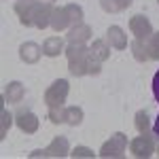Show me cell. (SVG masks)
<instances>
[{"instance_id":"obj_1","label":"cell","mask_w":159,"mask_h":159,"mask_svg":"<svg viewBox=\"0 0 159 159\" xmlns=\"http://www.w3.org/2000/svg\"><path fill=\"white\" fill-rule=\"evenodd\" d=\"M53 4L51 2H40V0H17L15 13L19 15V21L24 25H36V28H47L53 17Z\"/></svg>"},{"instance_id":"obj_2","label":"cell","mask_w":159,"mask_h":159,"mask_svg":"<svg viewBox=\"0 0 159 159\" xmlns=\"http://www.w3.org/2000/svg\"><path fill=\"white\" fill-rule=\"evenodd\" d=\"M81 17H83V9H81L79 4H66V7L53 11L51 28H53L55 32H61V30H66V28H72V25L81 24Z\"/></svg>"},{"instance_id":"obj_3","label":"cell","mask_w":159,"mask_h":159,"mask_svg":"<svg viewBox=\"0 0 159 159\" xmlns=\"http://www.w3.org/2000/svg\"><path fill=\"white\" fill-rule=\"evenodd\" d=\"M68 55V68L74 76L89 74V49L85 45H70L66 49Z\"/></svg>"},{"instance_id":"obj_4","label":"cell","mask_w":159,"mask_h":159,"mask_svg":"<svg viewBox=\"0 0 159 159\" xmlns=\"http://www.w3.org/2000/svg\"><path fill=\"white\" fill-rule=\"evenodd\" d=\"M68 91H70L68 81H66V79H57V81L47 89V93H45V102H47V106H49V108H60V106H64Z\"/></svg>"},{"instance_id":"obj_5","label":"cell","mask_w":159,"mask_h":159,"mask_svg":"<svg viewBox=\"0 0 159 159\" xmlns=\"http://www.w3.org/2000/svg\"><path fill=\"white\" fill-rule=\"evenodd\" d=\"M70 155V144H68V138L66 136H57L47 148H38L34 153H30V157H66Z\"/></svg>"},{"instance_id":"obj_6","label":"cell","mask_w":159,"mask_h":159,"mask_svg":"<svg viewBox=\"0 0 159 159\" xmlns=\"http://www.w3.org/2000/svg\"><path fill=\"white\" fill-rule=\"evenodd\" d=\"M49 119L53 123H68V125H79L83 121V110L79 106H70V108H51Z\"/></svg>"},{"instance_id":"obj_7","label":"cell","mask_w":159,"mask_h":159,"mask_svg":"<svg viewBox=\"0 0 159 159\" xmlns=\"http://www.w3.org/2000/svg\"><path fill=\"white\" fill-rule=\"evenodd\" d=\"M129 151H132L134 157H144V159L151 157L155 153V140H153V136L148 134V132H142L138 138H134L129 142Z\"/></svg>"},{"instance_id":"obj_8","label":"cell","mask_w":159,"mask_h":159,"mask_svg":"<svg viewBox=\"0 0 159 159\" xmlns=\"http://www.w3.org/2000/svg\"><path fill=\"white\" fill-rule=\"evenodd\" d=\"M108 57V47H106V40H93V45L89 47V74H98L102 61Z\"/></svg>"},{"instance_id":"obj_9","label":"cell","mask_w":159,"mask_h":159,"mask_svg":"<svg viewBox=\"0 0 159 159\" xmlns=\"http://www.w3.org/2000/svg\"><path fill=\"white\" fill-rule=\"evenodd\" d=\"M125 147H127L125 134L117 132L108 142H104V147L100 151V157H123V155H125Z\"/></svg>"},{"instance_id":"obj_10","label":"cell","mask_w":159,"mask_h":159,"mask_svg":"<svg viewBox=\"0 0 159 159\" xmlns=\"http://www.w3.org/2000/svg\"><path fill=\"white\" fill-rule=\"evenodd\" d=\"M129 30H132V34L138 40H148L151 34H153V25H151V21L144 15H134L129 19Z\"/></svg>"},{"instance_id":"obj_11","label":"cell","mask_w":159,"mask_h":159,"mask_svg":"<svg viewBox=\"0 0 159 159\" xmlns=\"http://www.w3.org/2000/svg\"><path fill=\"white\" fill-rule=\"evenodd\" d=\"M89 36H91V28L85 25V24L72 25L70 32L66 34V38H68L70 45H85V40H89Z\"/></svg>"},{"instance_id":"obj_12","label":"cell","mask_w":159,"mask_h":159,"mask_svg":"<svg viewBox=\"0 0 159 159\" xmlns=\"http://www.w3.org/2000/svg\"><path fill=\"white\" fill-rule=\"evenodd\" d=\"M17 127L25 132V134H34L38 129V117L34 112H30V110H24V112H19L17 115Z\"/></svg>"},{"instance_id":"obj_13","label":"cell","mask_w":159,"mask_h":159,"mask_svg":"<svg viewBox=\"0 0 159 159\" xmlns=\"http://www.w3.org/2000/svg\"><path fill=\"white\" fill-rule=\"evenodd\" d=\"M106 43H108V47H115V49H125V45H127L125 32L119 25H110L106 32Z\"/></svg>"},{"instance_id":"obj_14","label":"cell","mask_w":159,"mask_h":159,"mask_svg":"<svg viewBox=\"0 0 159 159\" xmlns=\"http://www.w3.org/2000/svg\"><path fill=\"white\" fill-rule=\"evenodd\" d=\"M61 51H64V38L61 36H49L43 43V53L47 57H57Z\"/></svg>"},{"instance_id":"obj_15","label":"cell","mask_w":159,"mask_h":159,"mask_svg":"<svg viewBox=\"0 0 159 159\" xmlns=\"http://www.w3.org/2000/svg\"><path fill=\"white\" fill-rule=\"evenodd\" d=\"M40 53H43V49L38 47L36 43H24L21 49H19V57L24 61H28V64H36Z\"/></svg>"},{"instance_id":"obj_16","label":"cell","mask_w":159,"mask_h":159,"mask_svg":"<svg viewBox=\"0 0 159 159\" xmlns=\"http://www.w3.org/2000/svg\"><path fill=\"white\" fill-rule=\"evenodd\" d=\"M24 93H25L24 85H21V83H17V81H13V83H9V85H7L4 98H7V102L17 104V102H21V100H24Z\"/></svg>"},{"instance_id":"obj_17","label":"cell","mask_w":159,"mask_h":159,"mask_svg":"<svg viewBox=\"0 0 159 159\" xmlns=\"http://www.w3.org/2000/svg\"><path fill=\"white\" fill-rule=\"evenodd\" d=\"M100 4H102V9L108 13H119L123 9H127L129 4H132V0H100Z\"/></svg>"},{"instance_id":"obj_18","label":"cell","mask_w":159,"mask_h":159,"mask_svg":"<svg viewBox=\"0 0 159 159\" xmlns=\"http://www.w3.org/2000/svg\"><path fill=\"white\" fill-rule=\"evenodd\" d=\"M132 49H134V57L138 61H147L148 60V51H147L144 40H138V38H136L134 43H132Z\"/></svg>"},{"instance_id":"obj_19","label":"cell","mask_w":159,"mask_h":159,"mask_svg":"<svg viewBox=\"0 0 159 159\" xmlns=\"http://www.w3.org/2000/svg\"><path fill=\"white\" fill-rule=\"evenodd\" d=\"M147 51H148V60H159V32L151 34L147 43Z\"/></svg>"},{"instance_id":"obj_20","label":"cell","mask_w":159,"mask_h":159,"mask_svg":"<svg viewBox=\"0 0 159 159\" xmlns=\"http://www.w3.org/2000/svg\"><path fill=\"white\" fill-rule=\"evenodd\" d=\"M148 112L147 110H140V112H136V129L142 134V132H148Z\"/></svg>"},{"instance_id":"obj_21","label":"cell","mask_w":159,"mask_h":159,"mask_svg":"<svg viewBox=\"0 0 159 159\" xmlns=\"http://www.w3.org/2000/svg\"><path fill=\"white\" fill-rule=\"evenodd\" d=\"M9 127H11V115L2 108V127H0V138H4V136H7Z\"/></svg>"},{"instance_id":"obj_22","label":"cell","mask_w":159,"mask_h":159,"mask_svg":"<svg viewBox=\"0 0 159 159\" xmlns=\"http://www.w3.org/2000/svg\"><path fill=\"white\" fill-rule=\"evenodd\" d=\"M72 157H93V151L87 147H74V151L70 153Z\"/></svg>"},{"instance_id":"obj_23","label":"cell","mask_w":159,"mask_h":159,"mask_svg":"<svg viewBox=\"0 0 159 159\" xmlns=\"http://www.w3.org/2000/svg\"><path fill=\"white\" fill-rule=\"evenodd\" d=\"M153 93H155V98L159 102V70L155 72V79H153Z\"/></svg>"},{"instance_id":"obj_24","label":"cell","mask_w":159,"mask_h":159,"mask_svg":"<svg viewBox=\"0 0 159 159\" xmlns=\"http://www.w3.org/2000/svg\"><path fill=\"white\" fill-rule=\"evenodd\" d=\"M153 132H155V136L159 138V117L155 119V125H153Z\"/></svg>"},{"instance_id":"obj_25","label":"cell","mask_w":159,"mask_h":159,"mask_svg":"<svg viewBox=\"0 0 159 159\" xmlns=\"http://www.w3.org/2000/svg\"><path fill=\"white\" fill-rule=\"evenodd\" d=\"M43 2H53V0H43Z\"/></svg>"},{"instance_id":"obj_26","label":"cell","mask_w":159,"mask_h":159,"mask_svg":"<svg viewBox=\"0 0 159 159\" xmlns=\"http://www.w3.org/2000/svg\"><path fill=\"white\" fill-rule=\"evenodd\" d=\"M157 155H159V148H157Z\"/></svg>"}]
</instances>
